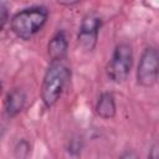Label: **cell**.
I'll return each instance as SVG.
<instances>
[{
	"mask_svg": "<svg viewBox=\"0 0 159 159\" xmlns=\"http://www.w3.org/2000/svg\"><path fill=\"white\" fill-rule=\"evenodd\" d=\"M159 68V57L155 47H147L142 53L138 70L137 82L142 87H152L157 83Z\"/></svg>",
	"mask_w": 159,
	"mask_h": 159,
	"instance_id": "4",
	"label": "cell"
},
{
	"mask_svg": "<svg viewBox=\"0 0 159 159\" xmlns=\"http://www.w3.org/2000/svg\"><path fill=\"white\" fill-rule=\"evenodd\" d=\"M119 159H139V157L134 150H125L124 153H122Z\"/></svg>",
	"mask_w": 159,
	"mask_h": 159,
	"instance_id": "11",
	"label": "cell"
},
{
	"mask_svg": "<svg viewBox=\"0 0 159 159\" xmlns=\"http://www.w3.org/2000/svg\"><path fill=\"white\" fill-rule=\"evenodd\" d=\"M96 112L103 119H112L116 116V101L112 93L103 92L96 103Z\"/></svg>",
	"mask_w": 159,
	"mask_h": 159,
	"instance_id": "8",
	"label": "cell"
},
{
	"mask_svg": "<svg viewBox=\"0 0 159 159\" xmlns=\"http://www.w3.org/2000/svg\"><path fill=\"white\" fill-rule=\"evenodd\" d=\"M48 11L43 6H31L16 12L11 19L12 32L22 40H29L36 35L46 24Z\"/></svg>",
	"mask_w": 159,
	"mask_h": 159,
	"instance_id": "2",
	"label": "cell"
},
{
	"mask_svg": "<svg viewBox=\"0 0 159 159\" xmlns=\"http://www.w3.org/2000/svg\"><path fill=\"white\" fill-rule=\"evenodd\" d=\"M67 48H68V42L65 32L63 31L56 32L47 45V52L51 58V62L63 61V58L67 55Z\"/></svg>",
	"mask_w": 159,
	"mask_h": 159,
	"instance_id": "6",
	"label": "cell"
},
{
	"mask_svg": "<svg viewBox=\"0 0 159 159\" xmlns=\"http://www.w3.org/2000/svg\"><path fill=\"white\" fill-rule=\"evenodd\" d=\"M133 65V50L128 43H119L107 65V76L111 81L120 83L127 80Z\"/></svg>",
	"mask_w": 159,
	"mask_h": 159,
	"instance_id": "3",
	"label": "cell"
},
{
	"mask_svg": "<svg viewBox=\"0 0 159 159\" xmlns=\"http://www.w3.org/2000/svg\"><path fill=\"white\" fill-rule=\"evenodd\" d=\"M14 153L17 159H25L30 153V144L26 140H20L14 149Z\"/></svg>",
	"mask_w": 159,
	"mask_h": 159,
	"instance_id": "9",
	"label": "cell"
},
{
	"mask_svg": "<svg viewBox=\"0 0 159 159\" xmlns=\"http://www.w3.org/2000/svg\"><path fill=\"white\" fill-rule=\"evenodd\" d=\"M0 92H1V83H0Z\"/></svg>",
	"mask_w": 159,
	"mask_h": 159,
	"instance_id": "14",
	"label": "cell"
},
{
	"mask_svg": "<svg viewBox=\"0 0 159 159\" xmlns=\"http://www.w3.org/2000/svg\"><path fill=\"white\" fill-rule=\"evenodd\" d=\"M2 133H4V127H2V124L0 123V137L2 135Z\"/></svg>",
	"mask_w": 159,
	"mask_h": 159,
	"instance_id": "13",
	"label": "cell"
},
{
	"mask_svg": "<svg viewBox=\"0 0 159 159\" xmlns=\"http://www.w3.org/2000/svg\"><path fill=\"white\" fill-rule=\"evenodd\" d=\"M148 159H159V150H158V144H154L149 152Z\"/></svg>",
	"mask_w": 159,
	"mask_h": 159,
	"instance_id": "12",
	"label": "cell"
},
{
	"mask_svg": "<svg viewBox=\"0 0 159 159\" xmlns=\"http://www.w3.org/2000/svg\"><path fill=\"white\" fill-rule=\"evenodd\" d=\"M7 17H9V11L7 7L4 2L0 1V31L4 29V26L7 22Z\"/></svg>",
	"mask_w": 159,
	"mask_h": 159,
	"instance_id": "10",
	"label": "cell"
},
{
	"mask_svg": "<svg viewBox=\"0 0 159 159\" xmlns=\"http://www.w3.org/2000/svg\"><path fill=\"white\" fill-rule=\"evenodd\" d=\"M26 103V94L22 89L15 88L7 93L5 99V113L7 117L17 116L25 107Z\"/></svg>",
	"mask_w": 159,
	"mask_h": 159,
	"instance_id": "7",
	"label": "cell"
},
{
	"mask_svg": "<svg viewBox=\"0 0 159 159\" xmlns=\"http://www.w3.org/2000/svg\"><path fill=\"white\" fill-rule=\"evenodd\" d=\"M101 25H102V20L94 12L87 14L82 19L80 31H78V36H77V41H78V45L83 50L91 51V50L94 48V46L97 43Z\"/></svg>",
	"mask_w": 159,
	"mask_h": 159,
	"instance_id": "5",
	"label": "cell"
},
{
	"mask_svg": "<svg viewBox=\"0 0 159 159\" xmlns=\"http://www.w3.org/2000/svg\"><path fill=\"white\" fill-rule=\"evenodd\" d=\"M70 78V68L63 61H53L50 63L41 87V98L47 108H51L60 99L67 81Z\"/></svg>",
	"mask_w": 159,
	"mask_h": 159,
	"instance_id": "1",
	"label": "cell"
}]
</instances>
